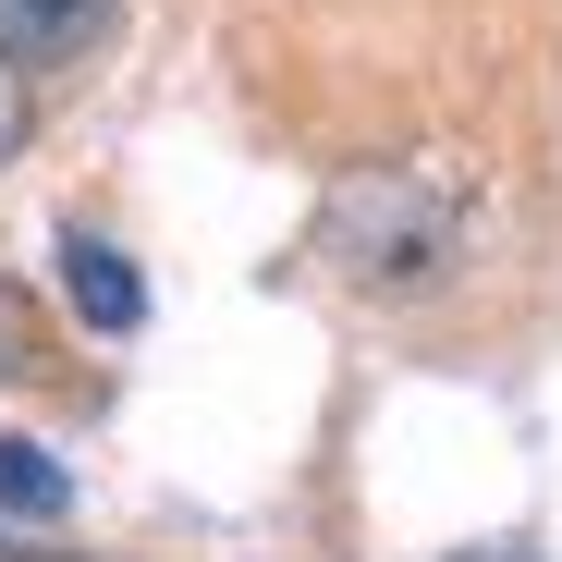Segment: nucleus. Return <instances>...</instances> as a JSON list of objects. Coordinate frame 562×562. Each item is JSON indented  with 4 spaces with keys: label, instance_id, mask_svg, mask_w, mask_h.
Returning a JSON list of instances; mask_svg holds the SVG:
<instances>
[{
    "label": "nucleus",
    "instance_id": "f03ea898",
    "mask_svg": "<svg viewBox=\"0 0 562 562\" xmlns=\"http://www.w3.org/2000/svg\"><path fill=\"white\" fill-rule=\"evenodd\" d=\"M111 37V0H0V61L13 74H61Z\"/></svg>",
    "mask_w": 562,
    "mask_h": 562
},
{
    "label": "nucleus",
    "instance_id": "39448f33",
    "mask_svg": "<svg viewBox=\"0 0 562 562\" xmlns=\"http://www.w3.org/2000/svg\"><path fill=\"white\" fill-rule=\"evenodd\" d=\"M13 367H37V306L0 294V380H13Z\"/></svg>",
    "mask_w": 562,
    "mask_h": 562
},
{
    "label": "nucleus",
    "instance_id": "f257e3e1",
    "mask_svg": "<svg viewBox=\"0 0 562 562\" xmlns=\"http://www.w3.org/2000/svg\"><path fill=\"white\" fill-rule=\"evenodd\" d=\"M464 209H477V171L452 147H392L355 159L318 196V257L355 281V294H416L464 257Z\"/></svg>",
    "mask_w": 562,
    "mask_h": 562
},
{
    "label": "nucleus",
    "instance_id": "7ed1b4c3",
    "mask_svg": "<svg viewBox=\"0 0 562 562\" xmlns=\"http://www.w3.org/2000/svg\"><path fill=\"white\" fill-rule=\"evenodd\" d=\"M61 294H74V318H86V330H135V318H147L135 257H123V245H99V233H61Z\"/></svg>",
    "mask_w": 562,
    "mask_h": 562
},
{
    "label": "nucleus",
    "instance_id": "0eeeda50",
    "mask_svg": "<svg viewBox=\"0 0 562 562\" xmlns=\"http://www.w3.org/2000/svg\"><path fill=\"white\" fill-rule=\"evenodd\" d=\"M452 562H550V550H514V538H490V550H452Z\"/></svg>",
    "mask_w": 562,
    "mask_h": 562
},
{
    "label": "nucleus",
    "instance_id": "423d86ee",
    "mask_svg": "<svg viewBox=\"0 0 562 562\" xmlns=\"http://www.w3.org/2000/svg\"><path fill=\"white\" fill-rule=\"evenodd\" d=\"M25 123H37V99H25V74L0 61V159H25Z\"/></svg>",
    "mask_w": 562,
    "mask_h": 562
},
{
    "label": "nucleus",
    "instance_id": "20e7f679",
    "mask_svg": "<svg viewBox=\"0 0 562 562\" xmlns=\"http://www.w3.org/2000/svg\"><path fill=\"white\" fill-rule=\"evenodd\" d=\"M0 514H74V477H61V464L37 452V440H0Z\"/></svg>",
    "mask_w": 562,
    "mask_h": 562
}]
</instances>
